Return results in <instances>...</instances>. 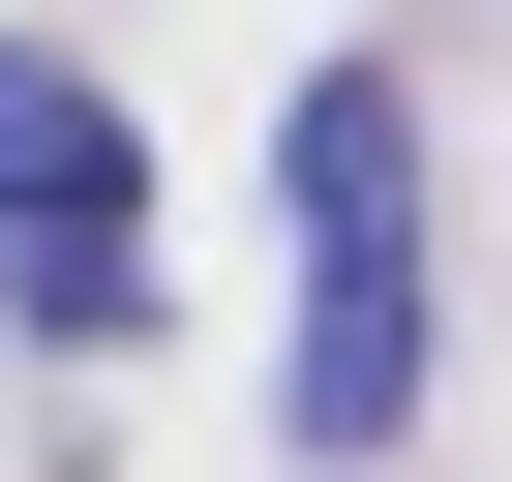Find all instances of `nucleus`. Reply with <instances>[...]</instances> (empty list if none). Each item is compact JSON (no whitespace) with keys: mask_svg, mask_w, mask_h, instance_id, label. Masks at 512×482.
<instances>
[{"mask_svg":"<svg viewBox=\"0 0 512 482\" xmlns=\"http://www.w3.org/2000/svg\"><path fill=\"white\" fill-rule=\"evenodd\" d=\"M272 211H302V332H272V422L362 482V452L422 422V121H392V61H302V121H272Z\"/></svg>","mask_w":512,"mask_h":482,"instance_id":"obj_1","label":"nucleus"},{"mask_svg":"<svg viewBox=\"0 0 512 482\" xmlns=\"http://www.w3.org/2000/svg\"><path fill=\"white\" fill-rule=\"evenodd\" d=\"M0 332L31 362H121L151 332V151L61 31H0Z\"/></svg>","mask_w":512,"mask_h":482,"instance_id":"obj_2","label":"nucleus"}]
</instances>
